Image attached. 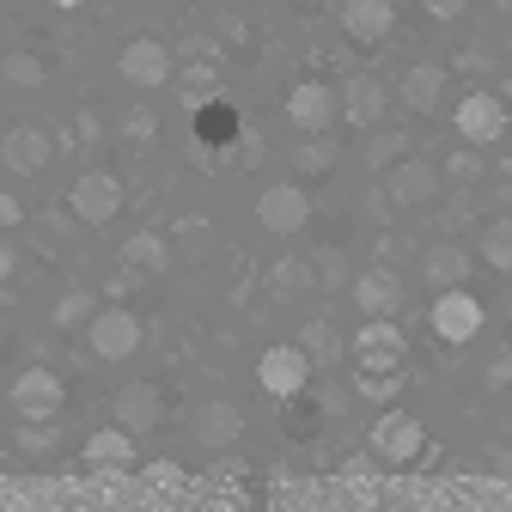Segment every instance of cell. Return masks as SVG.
I'll return each instance as SVG.
<instances>
[{
  "label": "cell",
  "mask_w": 512,
  "mask_h": 512,
  "mask_svg": "<svg viewBox=\"0 0 512 512\" xmlns=\"http://www.w3.org/2000/svg\"><path fill=\"white\" fill-rule=\"evenodd\" d=\"M348 354H354V391L372 397V403H391L397 384H403V366H409L403 330L391 324V317H366L360 336L348 342Z\"/></svg>",
  "instance_id": "1"
},
{
  "label": "cell",
  "mask_w": 512,
  "mask_h": 512,
  "mask_svg": "<svg viewBox=\"0 0 512 512\" xmlns=\"http://www.w3.org/2000/svg\"><path fill=\"white\" fill-rule=\"evenodd\" d=\"M427 324H433V336H439V342L464 348V342H476V336H482L488 311H482V299H476L470 287H439V293H433V311H427Z\"/></svg>",
  "instance_id": "2"
},
{
  "label": "cell",
  "mask_w": 512,
  "mask_h": 512,
  "mask_svg": "<svg viewBox=\"0 0 512 512\" xmlns=\"http://www.w3.org/2000/svg\"><path fill=\"white\" fill-rule=\"evenodd\" d=\"M421 452H427V427H421L409 409H384V415L372 421V458H378V464L403 470V464H415Z\"/></svg>",
  "instance_id": "3"
},
{
  "label": "cell",
  "mask_w": 512,
  "mask_h": 512,
  "mask_svg": "<svg viewBox=\"0 0 512 512\" xmlns=\"http://www.w3.org/2000/svg\"><path fill=\"white\" fill-rule=\"evenodd\" d=\"M7 403H13V415H19V421H55V415H61V403H68V384H61L49 366H25V372L13 378Z\"/></svg>",
  "instance_id": "4"
},
{
  "label": "cell",
  "mask_w": 512,
  "mask_h": 512,
  "mask_svg": "<svg viewBox=\"0 0 512 512\" xmlns=\"http://www.w3.org/2000/svg\"><path fill=\"white\" fill-rule=\"evenodd\" d=\"M256 384H263L275 403L299 397L305 384H311V354H305L299 342H275V348H263V360H256Z\"/></svg>",
  "instance_id": "5"
},
{
  "label": "cell",
  "mask_w": 512,
  "mask_h": 512,
  "mask_svg": "<svg viewBox=\"0 0 512 512\" xmlns=\"http://www.w3.org/2000/svg\"><path fill=\"white\" fill-rule=\"evenodd\" d=\"M86 342L98 360H128L141 348V317L128 311V305H98L92 311V324H86Z\"/></svg>",
  "instance_id": "6"
},
{
  "label": "cell",
  "mask_w": 512,
  "mask_h": 512,
  "mask_svg": "<svg viewBox=\"0 0 512 512\" xmlns=\"http://www.w3.org/2000/svg\"><path fill=\"white\" fill-rule=\"evenodd\" d=\"M336 116H342V92L324 86V80H299L287 92V122L299 128V135H330Z\"/></svg>",
  "instance_id": "7"
},
{
  "label": "cell",
  "mask_w": 512,
  "mask_h": 512,
  "mask_svg": "<svg viewBox=\"0 0 512 512\" xmlns=\"http://www.w3.org/2000/svg\"><path fill=\"white\" fill-rule=\"evenodd\" d=\"M68 208H74V220H86V226H110V220L122 214V177H110V171H80L74 189H68Z\"/></svg>",
  "instance_id": "8"
},
{
  "label": "cell",
  "mask_w": 512,
  "mask_h": 512,
  "mask_svg": "<svg viewBox=\"0 0 512 512\" xmlns=\"http://www.w3.org/2000/svg\"><path fill=\"white\" fill-rule=\"evenodd\" d=\"M116 74H122L128 86L153 92V86H165V80L177 74V61H171V49H165L159 37H135V43H122V55H116Z\"/></svg>",
  "instance_id": "9"
},
{
  "label": "cell",
  "mask_w": 512,
  "mask_h": 512,
  "mask_svg": "<svg viewBox=\"0 0 512 512\" xmlns=\"http://www.w3.org/2000/svg\"><path fill=\"white\" fill-rule=\"evenodd\" d=\"M458 135H464V147H494L506 128H512V116H506V104H500V92H470L464 104H458Z\"/></svg>",
  "instance_id": "10"
},
{
  "label": "cell",
  "mask_w": 512,
  "mask_h": 512,
  "mask_svg": "<svg viewBox=\"0 0 512 512\" xmlns=\"http://www.w3.org/2000/svg\"><path fill=\"white\" fill-rule=\"evenodd\" d=\"M256 220H263L275 238H293L311 220V196H305L299 183H269L263 196H256Z\"/></svg>",
  "instance_id": "11"
},
{
  "label": "cell",
  "mask_w": 512,
  "mask_h": 512,
  "mask_svg": "<svg viewBox=\"0 0 512 512\" xmlns=\"http://www.w3.org/2000/svg\"><path fill=\"white\" fill-rule=\"evenodd\" d=\"M384 196H391L397 208H421L439 196V165L427 159H397L391 171H384Z\"/></svg>",
  "instance_id": "12"
},
{
  "label": "cell",
  "mask_w": 512,
  "mask_h": 512,
  "mask_svg": "<svg viewBox=\"0 0 512 512\" xmlns=\"http://www.w3.org/2000/svg\"><path fill=\"white\" fill-rule=\"evenodd\" d=\"M49 153H55V141L43 135V128H31V122H19V128L0 135V165L19 171V177H37L49 165Z\"/></svg>",
  "instance_id": "13"
},
{
  "label": "cell",
  "mask_w": 512,
  "mask_h": 512,
  "mask_svg": "<svg viewBox=\"0 0 512 512\" xmlns=\"http://www.w3.org/2000/svg\"><path fill=\"white\" fill-rule=\"evenodd\" d=\"M80 464L86 470H135L141 458H135V433H128L122 421L116 427H98L86 445H80Z\"/></svg>",
  "instance_id": "14"
},
{
  "label": "cell",
  "mask_w": 512,
  "mask_h": 512,
  "mask_svg": "<svg viewBox=\"0 0 512 512\" xmlns=\"http://www.w3.org/2000/svg\"><path fill=\"white\" fill-rule=\"evenodd\" d=\"M348 293H354L360 317H391V311L403 305V281H397V269H360V275L348 281Z\"/></svg>",
  "instance_id": "15"
},
{
  "label": "cell",
  "mask_w": 512,
  "mask_h": 512,
  "mask_svg": "<svg viewBox=\"0 0 512 512\" xmlns=\"http://www.w3.org/2000/svg\"><path fill=\"white\" fill-rule=\"evenodd\" d=\"M189 433H196V445H208V452H226V445L244 439V409L238 403H202Z\"/></svg>",
  "instance_id": "16"
},
{
  "label": "cell",
  "mask_w": 512,
  "mask_h": 512,
  "mask_svg": "<svg viewBox=\"0 0 512 512\" xmlns=\"http://www.w3.org/2000/svg\"><path fill=\"white\" fill-rule=\"evenodd\" d=\"M397 25V7L391 0H342V31L354 43H384Z\"/></svg>",
  "instance_id": "17"
},
{
  "label": "cell",
  "mask_w": 512,
  "mask_h": 512,
  "mask_svg": "<svg viewBox=\"0 0 512 512\" xmlns=\"http://www.w3.org/2000/svg\"><path fill=\"white\" fill-rule=\"evenodd\" d=\"M238 135H244L238 104H226L220 92L196 104V141H202V147H238Z\"/></svg>",
  "instance_id": "18"
},
{
  "label": "cell",
  "mask_w": 512,
  "mask_h": 512,
  "mask_svg": "<svg viewBox=\"0 0 512 512\" xmlns=\"http://www.w3.org/2000/svg\"><path fill=\"white\" fill-rule=\"evenodd\" d=\"M110 409H116V421H122L128 433H153V427L165 421V397L153 391V384H122Z\"/></svg>",
  "instance_id": "19"
},
{
  "label": "cell",
  "mask_w": 512,
  "mask_h": 512,
  "mask_svg": "<svg viewBox=\"0 0 512 512\" xmlns=\"http://www.w3.org/2000/svg\"><path fill=\"white\" fill-rule=\"evenodd\" d=\"M384 104H391V92H384L372 74H354L342 86V122H354V128H378L384 122Z\"/></svg>",
  "instance_id": "20"
},
{
  "label": "cell",
  "mask_w": 512,
  "mask_h": 512,
  "mask_svg": "<svg viewBox=\"0 0 512 512\" xmlns=\"http://www.w3.org/2000/svg\"><path fill=\"white\" fill-rule=\"evenodd\" d=\"M397 98H403L415 116H433V110H439V98H445V68H433V61H415V68H403Z\"/></svg>",
  "instance_id": "21"
},
{
  "label": "cell",
  "mask_w": 512,
  "mask_h": 512,
  "mask_svg": "<svg viewBox=\"0 0 512 512\" xmlns=\"http://www.w3.org/2000/svg\"><path fill=\"white\" fill-rule=\"evenodd\" d=\"M421 281L439 293V287H464L470 281V250L464 244H433L427 256H421Z\"/></svg>",
  "instance_id": "22"
},
{
  "label": "cell",
  "mask_w": 512,
  "mask_h": 512,
  "mask_svg": "<svg viewBox=\"0 0 512 512\" xmlns=\"http://www.w3.org/2000/svg\"><path fill=\"white\" fill-rule=\"evenodd\" d=\"M122 263L135 275H165L171 269V244L159 232H135V238H122Z\"/></svg>",
  "instance_id": "23"
},
{
  "label": "cell",
  "mask_w": 512,
  "mask_h": 512,
  "mask_svg": "<svg viewBox=\"0 0 512 512\" xmlns=\"http://www.w3.org/2000/svg\"><path fill=\"white\" fill-rule=\"evenodd\" d=\"M269 293L275 299H305V293H317V269L305 256H281V263H269Z\"/></svg>",
  "instance_id": "24"
},
{
  "label": "cell",
  "mask_w": 512,
  "mask_h": 512,
  "mask_svg": "<svg viewBox=\"0 0 512 512\" xmlns=\"http://www.w3.org/2000/svg\"><path fill=\"white\" fill-rule=\"evenodd\" d=\"M92 311H98V293H86V287H68V293L55 299L49 324H55V330H86V324H92Z\"/></svg>",
  "instance_id": "25"
},
{
  "label": "cell",
  "mask_w": 512,
  "mask_h": 512,
  "mask_svg": "<svg viewBox=\"0 0 512 512\" xmlns=\"http://www.w3.org/2000/svg\"><path fill=\"white\" fill-rule=\"evenodd\" d=\"M299 348L311 354V366H336V360H342V336L324 324V317H311V324L299 330Z\"/></svg>",
  "instance_id": "26"
},
{
  "label": "cell",
  "mask_w": 512,
  "mask_h": 512,
  "mask_svg": "<svg viewBox=\"0 0 512 512\" xmlns=\"http://www.w3.org/2000/svg\"><path fill=\"white\" fill-rule=\"evenodd\" d=\"M482 263L494 275H512V220H488L482 226Z\"/></svg>",
  "instance_id": "27"
},
{
  "label": "cell",
  "mask_w": 512,
  "mask_h": 512,
  "mask_svg": "<svg viewBox=\"0 0 512 512\" xmlns=\"http://www.w3.org/2000/svg\"><path fill=\"white\" fill-rule=\"evenodd\" d=\"M336 165V147L324 141V135H305L299 147H293V171H305V177H324Z\"/></svg>",
  "instance_id": "28"
},
{
  "label": "cell",
  "mask_w": 512,
  "mask_h": 512,
  "mask_svg": "<svg viewBox=\"0 0 512 512\" xmlns=\"http://www.w3.org/2000/svg\"><path fill=\"white\" fill-rule=\"evenodd\" d=\"M43 61L31 49H13V55H0V80H13V86H43Z\"/></svg>",
  "instance_id": "29"
},
{
  "label": "cell",
  "mask_w": 512,
  "mask_h": 512,
  "mask_svg": "<svg viewBox=\"0 0 512 512\" xmlns=\"http://www.w3.org/2000/svg\"><path fill=\"white\" fill-rule=\"evenodd\" d=\"M287 433H293V439H311V433H317V403H305V391L287 397Z\"/></svg>",
  "instance_id": "30"
},
{
  "label": "cell",
  "mask_w": 512,
  "mask_h": 512,
  "mask_svg": "<svg viewBox=\"0 0 512 512\" xmlns=\"http://www.w3.org/2000/svg\"><path fill=\"white\" fill-rule=\"evenodd\" d=\"M49 445H55V421H19V452L43 458Z\"/></svg>",
  "instance_id": "31"
},
{
  "label": "cell",
  "mask_w": 512,
  "mask_h": 512,
  "mask_svg": "<svg viewBox=\"0 0 512 512\" xmlns=\"http://www.w3.org/2000/svg\"><path fill=\"white\" fill-rule=\"evenodd\" d=\"M317 287H342L348 281V263H342V250H324V256H317Z\"/></svg>",
  "instance_id": "32"
},
{
  "label": "cell",
  "mask_w": 512,
  "mask_h": 512,
  "mask_svg": "<svg viewBox=\"0 0 512 512\" xmlns=\"http://www.w3.org/2000/svg\"><path fill=\"white\" fill-rule=\"evenodd\" d=\"M366 159H372V165H397V159H403V135H372V141H366Z\"/></svg>",
  "instance_id": "33"
},
{
  "label": "cell",
  "mask_w": 512,
  "mask_h": 512,
  "mask_svg": "<svg viewBox=\"0 0 512 512\" xmlns=\"http://www.w3.org/2000/svg\"><path fill=\"white\" fill-rule=\"evenodd\" d=\"M482 378H488V391H506V384H512V354H494Z\"/></svg>",
  "instance_id": "34"
},
{
  "label": "cell",
  "mask_w": 512,
  "mask_h": 512,
  "mask_svg": "<svg viewBox=\"0 0 512 512\" xmlns=\"http://www.w3.org/2000/svg\"><path fill=\"white\" fill-rule=\"evenodd\" d=\"M421 7H427V19H464L470 0H421Z\"/></svg>",
  "instance_id": "35"
},
{
  "label": "cell",
  "mask_w": 512,
  "mask_h": 512,
  "mask_svg": "<svg viewBox=\"0 0 512 512\" xmlns=\"http://www.w3.org/2000/svg\"><path fill=\"white\" fill-rule=\"evenodd\" d=\"M25 220V202L19 196H7V189H0V232H7V226H19Z\"/></svg>",
  "instance_id": "36"
},
{
  "label": "cell",
  "mask_w": 512,
  "mask_h": 512,
  "mask_svg": "<svg viewBox=\"0 0 512 512\" xmlns=\"http://www.w3.org/2000/svg\"><path fill=\"white\" fill-rule=\"evenodd\" d=\"M445 171H452V177H458V183H470V177H476V171H482V165H476V153H458V159H452V165H445Z\"/></svg>",
  "instance_id": "37"
},
{
  "label": "cell",
  "mask_w": 512,
  "mask_h": 512,
  "mask_svg": "<svg viewBox=\"0 0 512 512\" xmlns=\"http://www.w3.org/2000/svg\"><path fill=\"white\" fill-rule=\"evenodd\" d=\"M128 135H135V141H153V116L135 110V116H128Z\"/></svg>",
  "instance_id": "38"
},
{
  "label": "cell",
  "mask_w": 512,
  "mask_h": 512,
  "mask_svg": "<svg viewBox=\"0 0 512 512\" xmlns=\"http://www.w3.org/2000/svg\"><path fill=\"white\" fill-rule=\"evenodd\" d=\"M13 269H19V250H13V244H0V281H7Z\"/></svg>",
  "instance_id": "39"
},
{
  "label": "cell",
  "mask_w": 512,
  "mask_h": 512,
  "mask_svg": "<svg viewBox=\"0 0 512 512\" xmlns=\"http://www.w3.org/2000/svg\"><path fill=\"white\" fill-rule=\"evenodd\" d=\"M500 104H506V116H512V74L500 80Z\"/></svg>",
  "instance_id": "40"
},
{
  "label": "cell",
  "mask_w": 512,
  "mask_h": 512,
  "mask_svg": "<svg viewBox=\"0 0 512 512\" xmlns=\"http://www.w3.org/2000/svg\"><path fill=\"white\" fill-rule=\"evenodd\" d=\"M49 7H86V0H49Z\"/></svg>",
  "instance_id": "41"
},
{
  "label": "cell",
  "mask_w": 512,
  "mask_h": 512,
  "mask_svg": "<svg viewBox=\"0 0 512 512\" xmlns=\"http://www.w3.org/2000/svg\"><path fill=\"white\" fill-rule=\"evenodd\" d=\"M494 7H500V13H506V19H512V0H494Z\"/></svg>",
  "instance_id": "42"
}]
</instances>
